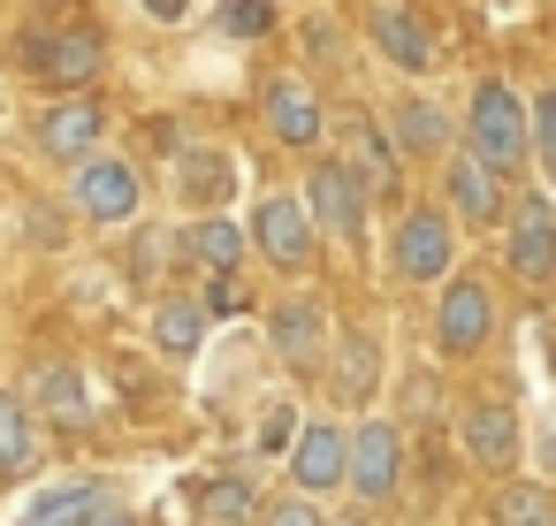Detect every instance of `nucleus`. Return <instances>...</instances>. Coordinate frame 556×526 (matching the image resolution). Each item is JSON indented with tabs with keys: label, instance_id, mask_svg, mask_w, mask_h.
<instances>
[{
	"label": "nucleus",
	"instance_id": "1",
	"mask_svg": "<svg viewBox=\"0 0 556 526\" xmlns=\"http://www.w3.org/2000/svg\"><path fill=\"white\" fill-rule=\"evenodd\" d=\"M465 153H480L503 176H518L533 161V115H526V100L510 85H495V77L472 85V100H465Z\"/></svg>",
	"mask_w": 556,
	"mask_h": 526
},
{
	"label": "nucleus",
	"instance_id": "2",
	"mask_svg": "<svg viewBox=\"0 0 556 526\" xmlns=\"http://www.w3.org/2000/svg\"><path fill=\"white\" fill-rule=\"evenodd\" d=\"M70 206H77L92 229H123V222H138V214H146V176H138V161H123V153H92V161H77Z\"/></svg>",
	"mask_w": 556,
	"mask_h": 526
},
{
	"label": "nucleus",
	"instance_id": "3",
	"mask_svg": "<svg viewBox=\"0 0 556 526\" xmlns=\"http://www.w3.org/2000/svg\"><path fill=\"white\" fill-rule=\"evenodd\" d=\"M450 267H457L450 214L442 206H404L396 229H389V275L396 283H450Z\"/></svg>",
	"mask_w": 556,
	"mask_h": 526
},
{
	"label": "nucleus",
	"instance_id": "4",
	"mask_svg": "<svg viewBox=\"0 0 556 526\" xmlns=\"http://www.w3.org/2000/svg\"><path fill=\"white\" fill-rule=\"evenodd\" d=\"M503 267L526 290H556V206L541 191L510 199V214H503Z\"/></svg>",
	"mask_w": 556,
	"mask_h": 526
},
{
	"label": "nucleus",
	"instance_id": "5",
	"mask_svg": "<svg viewBox=\"0 0 556 526\" xmlns=\"http://www.w3.org/2000/svg\"><path fill=\"white\" fill-rule=\"evenodd\" d=\"M366 184H358V168L351 161H328V153H313V168H305V206H313V222L336 237V245H358V229H366Z\"/></svg>",
	"mask_w": 556,
	"mask_h": 526
},
{
	"label": "nucleus",
	"instance_id": "6",
	"mask_svg": "<svg viewBox=\"0 0 556 526\" xmlns=\"http://www.w3.org/2000/svg\"><path fill=\"white\" fill-rule=\"evenodd\" d=\"M488 336H495V290L480 275H450L442 305H434V343L450 359H472V351H488Z\"/></svg>",
	"mask_w": 556,
	"mask_h": 526
},
{
	"label": "nucleus",
	"instance_id": "7",
	"mask_svg": "<svg viewBox=\"0 0 556 526\" xmlns=\"http://www.w3.org/2000/svg\"><path fill=\"white\" fill-rule=\"evenodd\" d=\"M442 206H450L457 222H472V229H495V222L510 214V176L488 168L480 153H450V168H442Z\"/></svg>",
	"mask_w": 556,
	"mask_h": 526
},
{
	"label": "nucleus",
	"instance_id": "8",
	"mask_svg": "<svg viewBox=\"0 0 556 526\" xmlns=\"http://www.w3.org/2000/svg\"><path fill=\"white\" fill-rule=\"evenodd\" d=\"M252 237H260V252H267L282 275H298V267H313V237H320V222H313V206H305L298 191H267L260 214H252Z\"/></svg>",
	"mask_w": 556,
	"mask_h": 526
},
{
	"label": "nucleus",
	"instance_id": "9",
	"mask_svg": "<svg viewBox=\"0 0 556 526\" xmlns=\"http://www.w3.org/2000/svg\"><path fill=\"white\" fill-rule=\"evenodd\" d=\"M100 70H108V32L100 24H54V39L39 47V77L54 92H85V85H100Z\"/></svg>",
	"mask_w": 556,
	"mask_h": 526
},
{
	"label": "nucleus",
	"instance_id": "10",
	"mask_svg": "<svg viewBox=\"0 0 556 526\" xmlns=\"http://www.w3.org/2000/svg\"><path fill=\"white\" fill-rule=\"evenodd\" d=\"M31 138H39V153H54V161H92V146L108 138V108H100L92 92H62V100L31 123Z\"/></svg>",
	"mask_w": 556,
	"mask_h": 526
},
{
	"label": "nucleus",
	"instance_id": "11",
	"mask_svg": "<svg viewBox=\"0 0 556 526\" xmlns=\"http://www.w3.org/2000/svg\"><path fill=\"white\" fill-rule=\"evenodd\" d=\"M260 115H267L275 146H290V153H313V146L328 138V108H320V92H313L305 77H275L267 100H260Z\"/></svg>",
	"mask_w": 556,
	"mask_h": 526
},
{
	"label": "nucleus",
	"instance_id": "12",
	"mask_svg": "<svg viewBox=\"0 0 556 526\" xmlns=\"http://www.w3.org/2000/svg\"><path fill=\"white\" fill-rule=\"evenodd\" d=\"M267 343H275L282 366L313 374L328 359V313H320V298H275L267 305Z\"/></svg>",
	"mask_w": 556,
	"mask_h": 526
},
{
	"label": "nucleus",
	"instance_id": "13",
	"mask_svg": "<svg viewBox=\"0 0 556 526\" xmlns=\"http://www.w3.org/2000/svg\"><path fill=\"white\" fill-rule=\"evenodd\" d=\"M396 480H404V435H396L389 419H366V427L351 435V488H358L366 503H389Z\"/></svg>",
	"mask_w": 556,
	"mask_h": 526
},
{
	"label": "nucleus",
	"instance_id": "14",
	"mask_svg": "<svg viewBox=\"0 0 556 526\" xmlns=\"http://www.w3.org/2000/svg\"><path fill=\"white\" fill-rule=\"evenodd\" d=\"M457 442H465V458H472V465H488V473H510V465H518V450H526V442H518V412H510V404H495V397L457 412Z\"/></svg>",
	"mask_w": 556,
	"mask_h": 526
},
{
	"label": "nucleus",
	"instance_id": "15",
	"mask_svg": "<svg viewBox=\"0 0 556 526\" xmlns=\"http://www.w3.org/2000/svg\"><path fill=\"white\" fill-rule=\"evenodd\" d=\"M343 480H351V435H343V427H328V419L298 427V450H290V488L320 496V488H343Z\"/></svg>",
	"mask_w": 556,
	"mask_h": 526
},
{
	"label": "nucleus",
	"instance_id": "16",
	"mask_svg": "<svg viewBox=\"0 0 556 526\" xmlns=\"http://www.w3.org/2000/svg\"><path fill=\"white\" fill-rule=\"evenodd\" d=\"M366 39H374V54H381L389 70H404V77H427V70H434V32H427L412 9H374V16H366Z\"/></svg>",
	"mask_w": 556,
	"mask_h": 526
},
{
	"label": "nucleus",
	"instance_id": "17",
	"mask_svg": "<svg viewBox=\"0 0 556 526\" xmlns=\"http://www.w3.org/2000/svg\"><path fill=\"white\" fill-rule=\"evenodd\" d=\"M389 138H396V153H404V161H434V153H450V146H457L450 115H442L434 100H419V92L389 108Z\"/></svg>",
	"mask_w": 556,
	"mask_h": 526
},
{
	"label": "nucleus",
	"instance_id": "18",
	"mask_svg": "<svg viewBox=\"0 0 556 526\" xmlns=\"http://www.w3.org/2000/svg\"><path fill=\"white\" fill-rule=\"evenodd\" d=\"M176 260H199L206 275H237V260H244V237H237V222L206 214V222L176 229Z\"/></svg>",
	"mask_w": 556,
	"mask_h": 526
},
{
	"label": "nucleus",
	"instance_id": "19",
	"mask_svg": "<svg viewBox=\"0 0 556 526\" xmlns=\"http://www.w3.org/2000/svg\"><path fill=\"white\" fill-rule=\"evenodd\" d=\"M351 168H358V184H366V191H389V184H396V168H404L396 138H389L374 115H358V123H351Z\"/></svg>",
	"mask_w": 556,
	"mask_h": 526
},
{
	"label": "nucleus",
	"instance_id": "20",
	"mask_svg": "<svg viewBox=\"0 0 556 526\" xmlns=\"http://www.w3.org/2000/svg\"><path fill=\"white\" fill-rule=\"evenodd\" d=\"M100 503H108V488H100V480H54V488L16 518V526H85Z\"/></svg>",
	"mask_w": 556,
	"mask_h": 526
},
{
	"label": "nucleus",
	"instance_id": "21",
	"mask_svg": "<svg viewBox=\"0 0 556 526\" xmlns=\"http://www.w3.org/2000/svg\"><path fill=\"white\" fill-rule=\"evenodd\" d=\"M31 465H39L31 412H24V397H0V480H24Z\"/></svg>",
	"mask_w": 556,
	"mask_h": 526
},
{
	"label": "nucleus",
	"instance_id": "22",
	"mask_svg": "<svg viewBox=\"0 0 556 526\" xmlns=\"http://www.w3.org/2000/svg\"><path fill=\"white\" fill-rule=\"evenodd\" d=\"M176 184H184L191 206H214V199L229 191V161H222L214 146H176Z\"/></svg>",
	"mask_w": 556,
	"mask_h": 526
},
{
	"label": "nucleus",
	"instance_id": "23",
	"mask_svg": "<svg viewBox=\"0 0 556 526\" xmlns=\"http://www.w3.org/2000/svg\"><path fill=\"white\" fill-rule=\"evenodd\" d=\"M206 298H168L161 313H153V336H161V351H176V359H191L199 351V336H206Z\"/></svg>",
	"mask_w": 556,
	"mask_h": 526
},
{
	"label": "nucleus",
	"instance_id": "24",
	"mask_svg": "<svg viewBox=\"0 0 556 526\" xmlns=\"http://www.w3.org/2000/svg\"><path fill=\"white\" fill-rule=\"evenodd\" d=\"M31 404H39V412H54V419H62V427H77V419H85V412H92V404H85V389H77V374H70V366H39V374H31Z\"/></svg>",
	"mask_w": 556,
	"mask_h": 526
},
{
	"label": "nucleus",
	"instance_id": "25",
	"mask_svg": "<svg viewBox=\"0 0 556 526\" xmlns=\"http://www.w3.org/2000/svg\"><path fill=\"white\" fill-rule=\"evenodd\" d=\"M199 503H206L199 518H214V526H244V518L260 511V488H252V480L237 473V480H214V488H206Z\"/></svg>",
	"mask_w": 556,
	"mask_h": 526
},
{
	"label": "nucleus",
	"instance_id": "26",
	"mask_svg": "<svg viewBox=\"0 0 556 526\" xmlns=\"http://www.w3.org/2000/svg\"><path fill=\"white\" fill-rule=\"evenodd\" d=\"M374 343L366 336H343V351H336V397H366L374 389Z\"/></svg>",
	"mask_w": 556,
	"mask_h": 526
},
{
	"label": "nucleus",
	"instance_id": "27",
	"mask_svg": "<svg viewBox=\"0 0 556 526\" xmlns=\"http://www.w3.org/2000/svg\"><path fill=\"white\" fill-rule=\"evenodd\" d=\"M495 526H556V496L548 488H503Z\"/></svg>",
	"mask_w": 556,
	"mask_h": 526
},
{
	"label": "nucleus",
	"instance_id": "28",
	"mask_svg": "<svg viewBox=\"0 0 556 526\" xmlns=\"http://www.w3.org/2000/svg\"><path fill=\"white\" fill-rule=\"evenodd\" d=\"M222 32L252 47V39H267V32H275V9H267V0H222Z\"/></svg>",
	"mask_w": 556,
	"mask_h": 526
},
{
	"label": "nucleus",
	"instance_id": "29",
	"mask_svg": "<svg viewBox=\"0 0 556 526\" xmlns=\"http://www.w3.org/2000/svg\"><path fill=\"white\" fill-rule=\"evenodd\" d=\"M526 115H533V161H541V176L556 184V92H541Z\"/></svg>",
	"mask_w": 556,
	"mask_h": 526
},
{
	"label": "nucleus",
	"instance_id": "30",
	"mask_svg": "<svg viewBox=\"0 0 556 526\" xmlns=\"http://www.w3.org/2000/svg\"><path fill=\"white\" fill-rule=\"evenodd\" d=\"M260 518H267V526H328V511H320L305 488H290V496H282L275 511H260Z\"/></svg>",
	"mask_w": 556,
	"mask_h": 526
},
{
	"label": "nucleus",
	"instance_id": "31",
	"mask_svg": "<svg viewBox=\"0 0 556 526\" xmlns=\"http://www.w3.org/2000/svg\"><path fill=\"white\" fill-rule=\"evenodd\" d=\"M244 305H252V290H244L237 275H214V283H206V313H244Z\"/></svg>",
	"mask_w": 556,
	"mask_h": 526
},
{
	"label": "nucleus",
	"instance_id": "32",
	"mask_svg": "<svg viewBox=\"0 0 556 526\" xmlns=\"http://www.w3.org/2000/svg\"><path fill=\"white\" fill-rule=\"evenodd\" d=\"M85 526H138V511H123V503H115V496H108V503H100V511H92V518H85Z\"/></svg>",
	"mask_w": 556,
	"mask_h": 526
},
{
	"label": "nucleus",
	"instance_id": "33",
	"mask_svg": "<svg viewBox=\"0 0 556 526\" xmlns=\"http://www.w3.org/2000/svg\"><path fill=\"white\" fill-rule=\"evenodd\" d=\"M260 442H267V450H282V442H290V412H267V427H260Z\"/></svg>",
	"mask_w": 556,
	"mask_h": 526
},
{
	"label": "nucleus",
	"instance_id": "34",
	"mask_svg": "<svg viewBox=\"0 0 556 526\" xmlns=\"http://www.w3.org/2000/svg\"><path fill=\"white\" fill-rule=\"evenodd\" d=\"M146 9H153V16H184V0H146Z\"/></svg>",
	"mask_w": 556,
	"mask_h": 526
},
{
	"label": "nucleus",
	"instance_id": "35",
	"mask_svg": "<svg viewBox=\"0 0 556 526\" xmlns=\"http://www.w3.org/2000/svg\"><path fill=\"white\" fill-rule=\"evenodd\" d=\"M541 465H548V473H556V435H548V442H541Z\"/></svg>",
	"mask_w": 556,
	"mask_h": 526
}]
</instances>
